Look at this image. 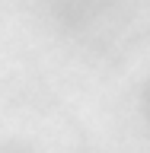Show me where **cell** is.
I'll use <instances>...</instances> for the list:
<instances>
[]
</instances>
